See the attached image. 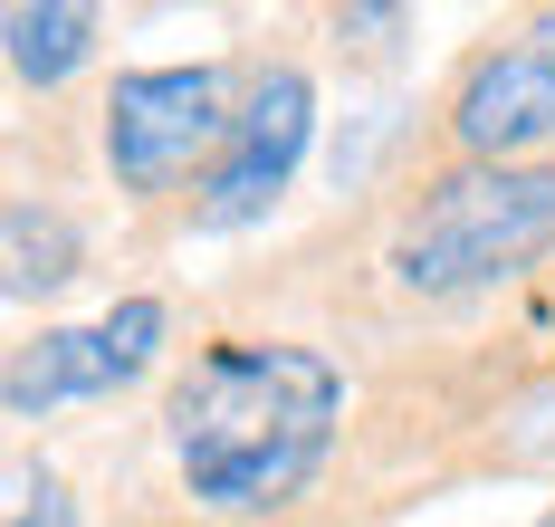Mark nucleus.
<instances>
[{
	"instance_id": "obj_1",
	"label": "nucleus",
	"mask_w": 555,
	"mask_h": 527,
	"mask_svg": "<svg viewBox=\"0 0 555 527\" xmlns=\"http://www.w3.org/2000/svg\"><path fill=\"white\" fill-rule=\"evenodd\" d=\"M345 432L335 355L297 336H211L164 394V451L211 518H278L317 489Z\"/></svg>"
},
{
	"instance_id": "obj_2",
	"label": "nucleus",
	"mask_w": 555,
	"mask_h": 527,
	"mask_svg": "<svg viewBox=\"0 0 555 527\" xmlns=\"http://www.w3.org/2000/svg\"><path fill=\"white\" fill-rule=\"evenodd\" d=\"M546 240H555V164H450L402 211L384 269L412 297H469L499 288L507 269H527Z\"/></svg>"
},
{
	"instance_id": "obj_3",
	"label": "nucleus",
	"mask_w": 555,
	"mask_h": 527,
	"mask_svg": "<svg viewBox=\"0 0 555 527\" xmlns=\"http://www.w3.org/2000/svg\"><path fill=\"white\" fill-rule=\"evenodd\" d=\"M230 67L192 59V67H125L106 97V173L134 192V202H164L172 182L211 173L230 144Z\"/></svg>"
},
{
	"instance_id": "obj_4",
	"label": "nucleus",
	"mask_w": 555,
	"mask_h": 527,
	"mask_svg": "<svg viewBox=\"0 0 555 527\" xmlns=\"http://www.w3.org/2000/svg\"><path fill=\"white\" fill-rule=\"evenodd\" d=\"M172 336V307L164 297H115L106 317H87V326H49L39 346L10 355V374H0V403H10V422H39V412L57 403H106V394H125L154 355H164Z\"/></svg>"
},
{
	"instance_id": "obj_5",
	"label": "nucleus",
	"mask_w": 555,
	"mask_h": 527,
	"mask_svg": "<svg viewBox=\"0 0 555 527\" xmlns=\"http://www.w3.org/2000/svg\"><path fill=\"white\" fill-rule=\"evenodd\" d=\"M307 144H317V87H307V67H259L249 77V106H240V125H230V144H221V164L202 173L192 221L202 231H249L278 192L297 182Z\"/></svg>"
},
{
	"instance_id": "obj_6",
	"label": "nucleus",
	"mask_w": 555,
	"mask_h": 527,
	"mask_svg": "<svg viewBox=\"0 0 555 527\" xmlns=\"http://www.w3.org/2000/svg\"><path fill=\"white\" fill-rule=\"evenodd\" d=\"M450 144H460V164H527L537 144H555V10L460 67Z\"/></svg>"
},
{
	"instance_id": "obj_7",
	"label": "nucleus",
	"mask_w": 555,
	"mask_h": 527,
	"mask_svg": "<svg viewBox=\"0 0 555 527\" xmlns=\"http://www.w3.org/2000/svg\"><path fill=\"white\" fill-rule=\"evenodd\" d=\"M96 10L87 0H10L0 10V39H10V77L20 87H67L77 67L96 59Z\"/></svg>"
},
{
	"instance_id": "obj_8",
	"label": "nucleus",
	"mask_w": 555,
	"mask_h": 527,
	"mask_svg": "<svg viewBox=\"0 0 555 527\" xmlns=\"http://www.w3.org/2000/svg\"><path fill=\"white\" fill-rule=\"evenodd\" d=\"M0 249H10V279H0L10 297H39V288H67V279H77V231H67V211L29 202V192L0 211Z\"/></svg>"
},
{
	"instance_id": "obj_9",
	"label": "nucleus",
	"mask_w": 555,
	"mask_h": 527,
	"mask_svg": "<svg viewBox=\"0 0 555 527\" xmlns=\"http://www.w3.org/2000/svg\"><path fill=\"white\" fill-rule=\"evenodd\" d=\"M0 527H77V499H67V479L39 461L10 470V509H0Z\"/></svg>"
},
{
	"instance_id": "obj_10",
	"label": "nucleus",
	"mask_w": 555,
	"mask_h": 527,
	"mask_svg": "<svg viewBox=\"0 0 555 527\" xmlns=\"http://www.w3.org/2000/svg\"><path fill=\"white\" fill-rule=\"evenodd\" d=\"M335 29H354V39H392L402 10H335Z\"/></svg>"
},
{
	"instance_id": "obj_11",
	"label": "nucleus",
	"mask_w": 555,
	"mask_h": 527,
	"mask_svg": "<svg viewBox=\"0 0 555 527\" xmlns=\"http://www.w3.org/2000/svg\"><path fill=\"white\" fill-rule=\"evenodd\" d=\"M527 527H555V509H546V518H527Z\"/></svg>"
}]
</instances>
